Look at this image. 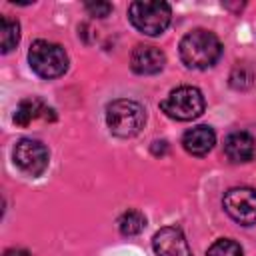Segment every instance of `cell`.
<instances>
[{"label":"cell","mask_w":256,"mask_h":256,"mask_svg":"<svg viewBox=\"0 0 256 256\" xmlns=\"http://www.w3.org/2000/svg\"><path fill=\"white\" fill-rule=\"evenodd\" d=\"M180 58L188 68L206 70L222 56V42L210 30H192L180 40Z\"/></svg>","instance_id":"1"},{"label":"cell","mask_w":256,"mask_h":256,"mask_svg":"<svg viewBox=\"0 0 256 256\" xmlns=\"http://www.w3.org/2000/svg\"><path fill=\"white\" fill-rule=\"evenodd\" d=\"M146 122V110L140 102L120 98L106 106V124L110 132L118 138L136 136Z\"/></svg>","instance_id":"2"},{"label":"cell","mask_w":256,"mask_h":256,"mask_svg":"<svg viewBox=\"0 0 256 256\" xmlns=\"http://www.w3.org/2000/svg\"><path fill=\"white\" fill-rule=\"evenodd\" d=\"M128 18L132 26L146 36H160L172 18L170 4L160 0H136L128 6Z\"/></svg>","instance_id":"3"},{"label":"cell","mask_w":256,"mask_h":256,"mask_svg":"<svg viewBox=\"0 0 256 256\" xmlns=\"http://www.w3.org/2000/svg\"><path fill=\"white\" fill-rule=\"evenodd\" d=\"M30 68L46 80L58 78L68 70V54L66 50L50 40H34L28 50Z\"/></svg>","instance_id":"4"},{"label":"cell","mask_w":256,"mask_h":256,"mask_svg":"<svg viewBox=\"0 0 256 256\" xmlns=\"http://www.w3.org/2000/svg\"><path fill=\"white\" fill-rule=\"evenodd\" d=\"M160 108L168 118L188 122L204 112L206 102L196 86H178L160 102Z\"/></svg>","instance_id":"5"},{"label":"cell","mask_w":256,"mask_h":256,"mask_svg":"<svg viewBox=\"0 0 256 256\" xmlns=\"http://www.w3.org/2000/svg\"><path fill=\"white\" fill-rule=\"evenodd\" d=\"M50 162V152L46 144L36 138H22L14 146V164L28 176H40Z\"/></svg>","instance_id":"6"},{"label":"cell","mask_w":256,"mask_h":256,"mask_svg":"<svg viewBox=\"0 0 256 256\" xmlns=\"http://www.w3.org/2000/svg\"><path fill=\"white\" fill-rule=\"evenodd\" d=\"M224 210L226 214L242 224V226H252L256 224V190L248 186H236L230 188L224 194Z\"/></svg>","instance_id":"7"},{"label":"cell","mask_w":256,"mask_h":256,"mask_svg":"<svg viewBox=\"0 0 256 256\" xmlns=\"http://www.w3.org/2000/svg\"><path fill=\"white\" fill-rule=\"evenodd\" d=\"M156 256H192L188 240L178 226H164L152 238Z\"/></svg>","instance_id":"8"},{"label":"cell","mask_w":256,"mask_h":256,"mask_svg":"<svg viewBox=\"0 0 256 256\" xmlns=\"http://www.w3.org/2000/svg\"><path fill=\"white\" fill-rule=\"evenodd\" d=\"M166 64V56L160 48L150 46V44H140L134 48L132 56H130V66L136 74L140 76H150V74H158Z\"/></svg>","instance_id":"9"},{"label":"cell","mask_w":256,"mask_h":256,"mask_svg":"<svg viewBox=\"0 0 256 256\" xmlns=\"http://www.w3.org/2000/svg\"><path fill=\"white\" fill-rule=\"evenodd\" d=\"M254 152H256L254 138H252V134H248V132H244V130L232 132V134H228L226 140H224V154H226L228 160L234 162V164L250 162V160L254 158Z\"/></svg>","instance_id":"10"},{"label":"cell","mask_w":256,"mask_h":256,"mask_svg":"<svg viewBox=\"0 0 256 256\" xmlns=\"http://www.w3.org/2000/svg\"><path fill=\"white\" fill-rule=\"evenodd\" d=\"M214 144H216V132L206 124H198L186 130L182 136V146L192 156H206L214 148Z\"/></svg>","instance_id":"11"},{"label":"cell","mask_w":256,"mask_h":256,"mask_svg":"<svg viewBox=\"0 0 256 256\" xmlns=\"http://www.w3.org/2000/svg\"><path fill=\"white\" fill-rule=\"evenodd\" d=\"M36 118H46L50 122L56 120V114L52 108H48L42 100L38 98H26L22 100L18 106H16V112H14V124L26 128L30 126V122H34Z\"/></svg>","instance_id":"12"},{"label":"cell","mask_w":256,"mask_h":256,"mask_svg":"<svg viewBox=\"0 0 256 256\" xmlns=\"http://www.w3.org/2000/svg\"><path fill=\"white\" fill-rule=\"evenodd\" d=\"M20 42V24L10 16H0V50L2 54L12 52Z\"/></svg>","instance_id":"13"},{"label":"cell","mask_w":256,"mask_h":256,"mask_svg":"<svg viewBox=\"0 0 256 256\" xmlns=\"http://www.w3.org/2000/svg\"><path fill=\"white\" fill-rule=\"evenodd\" d=\"M144 226H146V218L138 210H126L118 218V230L124 236H136V234H140L144 230Z\"/></svg>","instance_id":"14"},{"label":"cell","mask_w":256,"mask_h":256,"mask_svg":"<svg viewBox=\"0 0 256 256\" xmlns=\"http://www.w3.org/2000/svg\"><path fill=\"white\" fill-rule=\"evenodd\" d=\"M206 256H244V252L238 242H234L230 238H220L208 248Z\"/></svg>","instance_id":"15"},{"label":"cell","mask_w":256,"mask_h":256,"mask_svg":"<svg viewBox=\"0 0 256 256\" xmlns=\"http://www.w3.org/2000/svg\"><path fill=\"white\" fill-rule=\"evenodd\" d=\"M86 12L96 16V18H106L112 12V4L110 2H88L86 4Z\"/></svg>","instance_id":"16"},{"label":"cell","mask_w":256,"mask_h":256,"mask_svg":"<svg viewBox=\"0 0 256 256\" xmlns=\"http://www.w3.org/2000/svg\"><path fill=\"white\" fill-rule=\"evenodd\" d=\"M4 256H30V252L24 250V248H8L4 252Z\"/></svg>","instance_id":"17"}]
</instances>
